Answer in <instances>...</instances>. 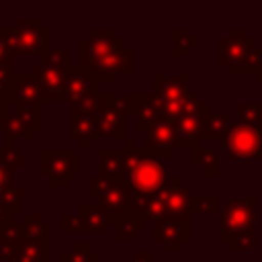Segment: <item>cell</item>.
Segmentation results:
<instances>
[{"instance_id": "cell-1", "label": "cell", "mask_w": 262, "mask_h": 262, "mask_svg": "<svg viewBox=\"0 0 262 262\" xmlns=\"http://www.w3.org/2000/svg\"><path fill=\"white\" fill-rule=\"evenodd\" d=\"M129 215L143 225L166 219H190L194 215V194L178 174L170 172L168 184L162 190L129 203Z\"/></svg>"}, {"instance_id": "cell-2", "label": "cell", "mask_w": 262, "mask_h": 262, "mask_svg": "<svg viewBox=\"0 0 262 262\" xmlns=\"http://www.w3.org/2000/svg\"><path fill=\"white\" fill-rule=\"evenodd\" d=\"M170 170L162 160L143 154L141 149H125L123 151V178L121 186L125 188L129 203L154 194L168 184Z\"/></svg>"}, {"instance_id": "cell-3", "label": "cell", "mask_w": 262, "mask_h": 262, "mask_svg": "<svg viewBox=\"0 0 262 262\" xmlns=\"http://www.w3.org/2000/svg\"><path fill=\"white\" fill-rule=\"evenodd\" d=\"M219 63L227 68L229 74H258L262 70V45L248 33L246 27H229L217 41Z\"/></svg>"}, {"instance_id": "cell-4", "label": "cell", "mask_w": 262, "mask_h": 262, "mask_svg": "<svg viewBox=\"0 0 262 262\" xmlns=\"http://www.w3.org/2000/svg\"><path fill=\"white\" fill-rule=\"evenodd\" d=\"M258 196L246 194V196H231L227 199L219 209V242L227 244L233 237L256 233V215Z\"/></svg>"}, {"instance_id": "cell-5", "label": "cell", "mask_w": 262, "mask_h": 262, "mask_svg": "<svg viewBox=\"0 0 262 262\" xmlns=\"http://www.w3.org/2000/svg\"><path fill=\"white\" fill-rule=\"evenodd\" d=\"M80 66L92 76L96 84H115L121 74H135V47L123 41L98 57L82 59Z\"/></svg>"}, {"instance_id": "cell-6", "label": "cell", "mask_w": 262, "mask_h": 262, "mask_svg": "<svg viewBox=\"0 0 262 262\" xmlns=\"http://www.w3.org/2000/svg\"><path fill=\"white\" fill-rule=\"evenodd\" d=\"M8 43L14 55L43 57L51 49V29L41 18H14L8 27Z\"/></svg>"}, {"instance_id": "cell-7", "label": "cell", "mask_w": 262, "mask_h": 262, "mask_svg": "<svg viewBox=\"0 0 262 262\" xmlns=\"http://www.w3.org/2000/svg\"><path fill=\"white\" fill-rule=\"evenodd\" d=\"M96 121V133L98 137H113L119 141H125V127H127V104L125 98L111 92H98L96 106L92 111Z\"/></svg>"}, {"instance_id": "cell-8", "label": "cell", "mask_w": 262, "mask_h": 262, "mask_svg": "<svg viewBox=\"0 0 262 262\" xmlns=\"http://www.w3.org/2000/svg\"><path fill=\"white\" fill-rule=\"evenodd\" d=\"M80 151L78 149H49L41 151V176L51 186H70L80 174Z\"/></svg>"}, {"instance_id": "cell-9", "label": "cell", "mask_w": 262, "mask_h": 262, "mask_svg": "<svg viewBox=\"0 0 262 262\" xmlns=\"http://www.w3.org/2000/svg\"><path fill=\"white\" fill-rule=\"evenodd\" d=\"M88 192L98 199L96 205H100L104 209L111 223H117L121 217H125L129 213V196H127L125 188L121 186V182H115L100 174H94L88 178Z\"/></svg>"}, {"instance_id": "cell-10", "label": "cell", "mask_w": 262, "mask_h": 262, "mask_svg": "<svg viewBox=\"0 0 262 262\" xmlns=\"http://www.w3.org/2000/svg\"><path fill=\"white\" fill-rule=\"evenodd\" d=\"M221 145L235 160H262V131L250 125L231 123Z\"/></svg>"}, {"instance_id": "cell-11", "label": "cell", "mask_w": 262, "mask_h": 262, "mask_svg": "<svg viewBox=\"0 0 262 262\" xmlns=\"http://www.w3.org/2000/svg\"><path fill=\"white\" fill-rule=\"evenodd\" d=\"M174 149H176V133L172 121L164 119L143 129V147H141L143 154L158 160H168L174 156Z\"/></svg>"}, {"instance_id": "cell-12", "label": "cell", "mask_w": 262, "mask_h": 262, "mask_svg": "<svg viewBox=\"0 0 262 262\" xmlns=\"http://www.w3.org/2000/svg\"><path fill=\"white\" fill-rule=\"evenodd\" d=\"M127 113L135 117V129L143 131L147 125L164 121V104L154 92H133V94H123Z\"/></svg>"}, {"instance_id": "cell-13", "label": "cell", "mask_w": 262, "mask_h": 262, "mask_svg": "<svg viewBox=\"0 0 262 262\" xmlns=\"http://www.w3.org/2000/svg\"><path fill=\"white\" fill-rule=\"evenodd\" d=\"M41 129V106H27V108H14L0 117V131L6 133V137H20V139H33L35 131Z\"/></svg>"}, {"instance_id": "cell-14", "label": "cell", "mask_w": 262, "mask_h": 262, "mask_svg": "<svg viewBox=\"0 0 262 262\" xmlns=\"http://www.w3.org/2000/svg\"><path fill=\"white\" fill-rule=\"evenodd\" d=\"M192 239L190 219H166L154 223V242L166 252H180Z\"/></svg>"}, {"instance_id": "cell-15", "label": "cell", "mask_w": 262, "mask_h": 262, "mask_svg": "<svg viewBox=\"0 0 262 262\" xmlns=\"http://www.w3.org/2000/svg\"><path fill=\"white\" fill-rule=\"evenodd\" d=\"M70 70V68H68ZM66 68H51V66H33L31 76L37 80L41 92H43V102H61L63 96V86H66Z\"/></svg>"}, {"instance_id": "cell-16", "label": "cell", "mask_w": 262, "mask_h": 262, "mask_svg": "<svg viewBox=\"0 0 262 262\" xmlns=\"http://www.w3.org/2000/svg\"><path fill=\"white\" fill-rule=\"evenodd\" d=\"M96 86H98V84L92 80V76H90L82 66H70L68 76H66V86H63L61 102L72 104L74 100H78V98H82V96L94 94V92H98Z\"/></svg>"}, {"instance_id": "cell-17", "label": "cell", "mask_w": 262, "mask_h": 262, "mask_svg": "<svg viewBox=\"0 0 262 262\" xmlns=\"http://www.w3.org/2000/svg\"><path fill=\"white\" fill-rule=\"evenodd\" d=\"M207 115V113H205ZM205 115H186L174 119V133H176V149H194L201 147L203 141V117Z\"/></svg>"}, {"instance_id": "cell-18", "label": "cell", "mask_w": 262, "mask_h": 262, "mask_svg": "<svg viewBox=\"0 0 262 262\" xmlns=\"http://www.w3.org/2000/svg\"><path fill=\"white\" fill-rule=\"evenodd\" d=\"M190 74H180V76H166V74H154V94L162 100H178L184 94L190 92Z\"/></svg>"}, {"instance_id": "cell-19", "label": "cell", "mask_w": 262, "mask_h": 262, "mask_svg": "<svg viewBox=\"0 0 262 262\" xmlns=\"http://www.w3.org/2000/svg\"><path fill=\"white\" fill-rule=\"evenodd\" d=\"M12 86H14V92H16V108L41 106L43 104V92H41L37 80L31 74H14Z\"/></svg>"}, {"instance_id": "cell-20", "label": "cell", "mask_w": 262, "mask_h": 262, "mask_svg": "<svg viewBox=\"0 0 262 262\" xmlns=\"http://www.w3.org/2000/svg\"><path fill=\"white\" fill-rule=\"evenodd\" d=\"M70 139L76 141L82 149H86L94 139H98L96 121L92 113H70Z\"/></svg>"}, {"instance_id": "cell-21", "label": "cell", "mask_w": 262, "mask_h": 262, "mask_svg": "<svg viewBox=\"0 0 262 262\" xmlns=\"http://www.w3.org/2000/svg\"><path fill=\"white\" fill-rule=\"evenodd\" d=\"M51 256V239H29L23 237L8 262H45Z\"/></svg>"}, {"instance_id": "cell-22", "label": "cell", "mask_w": 262, "mask_h": 262, "mask_svg": "<svg viewBox=\"0 0 262 262\" xmlns=\"http://www.w3.org/2000/svg\"><path fill=\"white\" fill-rule=\"evenodd\" d=\"M76 215L80 219V231L106 233V229L111 225V219L100 205H80Z\"/></svg>"}, {"instance_id": "cell-23", "label": "cell", "mask_w": 262, "mask_h": 262, "mask_svg": "<svg viewBox=\"0 0 262 262\" xmlns=\"http://www.w3.org/2000/svg\"><path fill=\"white\" fill-rule=\"evenodd\" d=\"M190 166L203 178H217L219 176V151L209 147H194L190 149Z\"/></svg>"}, {"instance_id": "cell-24", "label": "cell", "mask_w": 262, "mask_h": 262, "mask_svg": "<svg viewBox=\"0 0 262 262\" xmlns=\"http://www.w3.org/2000/svg\"><path fill=\"white\" fill-rule=\"evenodd\" d=\"M231 117L227 111H209L203 117V139H223L227 129L231 127Z\"/></svg>"}, {"instance_id": "cell-25", "label": "cell", "mask_w": 262, "mask_h": 262, "mask_svg": "<svg viewBox=\"0 0 262 262\" xmlns=\"http://www.w3.org/2000/svg\"><path fill=\"white\" fill-rule=\"evenodd\" d=\"M123 151L125 149H98V172L115 182L123 178Z\"/></svg>"}, {"instance_id": "cell-26", "label": "cell", "mask_w": 262, "mask_h": 262, "mask_svg": "<svg viewBox=\"0 0 262 262\" xmlns=\"http://www.w3.org/2000/svg\"><path fill=\"white\" fill-rule=\"evenodd\" d=\"M20 242H23V231L20 225L16 223V217H12L6 225L0 227V258L8 262Z\"/></svg>"}, {"instance_id": "cell-27", "label": "cell", "mask_w": 262, "mask_h": 262, "mask_svg": "<svg viewBox=\"0 0 262 262\" xmlns=\"http://www.w3.org/2000/svg\"><path fill=\"white\" fill-rule=\"evenodd\" d=\"M172 37H174V49H172V53L176 57L190 55L192 49H196L201 45V39L188 27H174L172 29Z\"/></svg>"}, {"instance_id": "cell-28", "label": "cell", "mask_w": 262, "mask_h": 262, "mask_svg": "<svg viewBox=\"0 0 262 262\" xmlns=\"http://www.w3.org/2000/svg\"><path fill=\"white\" fill-rule=\"evenodd\" d=\"M23 237L29 239H51V227L41 219V215H23L20 219Z\"/></svg>"}, {"instance_id": "cell-29", "label": "cell", "mask_w": 262, "mask_h": 262, "mask_svg": "<svg viewBox=\"0 0 262 262\" xmlns=\"http://www.w3.org/2000/svg\"><path fill=\"white\" fill-rule=\"evenodd\" d=\"M145 229V225L141 223V221H137L133 215H125V217H121L117 223H115V233H117V242H121V244H131V242H135V237H137V233H141Z\"/></svg>"}, {"instance_id": "cell-30", "label": "cell", "mask_w": 262, "mask_h": 262, "mask_svg": "<svg viewBox=\"0 0 262 262\" xmlns=\"http://www.w3.org/2000/svg\"><path fill=\"white\" fill-rule=\"evenodd\" d=\"M59 262H98V256L86 242H72L68 250L59 252Z\"/></svg>"}, {"instance_id": "cell-31", "label": "cell", "mask_w": 262, "mask_h": 262, "mask_svg": "<svg viewBox=\"0 0 262 262\" xmlns=\"http://www.w3.org/2000/svg\"><path fill=\"white\" fill-rule=\"evenodd\" d=\"M235 111H237V123L262 131V102H237Z\"/></svg>"}, {"instance_id": "cell-32", "label": "cell", "mask_w": 262, "mask_h": 262, "mask_svg": "<svg viewBox=\"0 0 262 262\" xmlns=\"http://www.w3.org/2000/svg\"><path fill=\"white\" fill-rule=\"evenodd\" d=\"M2 205H4V209L12 217L20 215L23 213V205H25V190H23V186L14 182L12 186L4 188L2 190Z\"/></svg>"}, {"instance_id": "cell-33", "label": "cell", "mask_w": 262, "mask_h": 262, "mask_svg": "<svg viewBox=\"0 0 262 262\" xmlns=\"http://www.w3.org/2000/svg\"><path fill=\"white\" fill-rule=\"evenodd\" d=\"M70 57L72 51L68 45H59V47H51L43 57H41V66H51V68H70Z\"/></svg>"}, {"instance_id": "cell-34", "label": "cell", "mask_w": 262, "mask_h": 262, "mask_svg": "<svg viewBox=\"0 0 262 262\" xmlns=\"http://www.w3.org/2000/svg\"><path fill=\"white\" fill-rule=\"evenodd\" d=\"M221 201L217 194H194V215H219Z\"/></svg>"}, {"instance_id": "cell-35", "label": "cell", "mask_w": 262, "mask_h": 262, "mask_svg": "<svg viewBox=\"0 0 262 262\" xmlns=\"http://www.w3.org/2000/svg\"><path fill=\"white\" fill-rule=\"evenodd\" d=\"M0 156H2V160L8 164L10 170H16V168H23V166H25L23 151L12 145V137H6V147L0 151Z\"/></svg>"}, {"instance_id": "cell-36", "label": "cell", "mask_w": 262, "mask_h": 262, "mask_svg": "<svg viewBox=\"0 0 262 262\" xmlns=\"http://www.w3.org/2000/svg\"><path fill=\"white\" fill-rule=\"evenodd\" d=\"M256 244H258L256 233H248V235H239V237L229 239L225 246H227L229 252H250V250L256 248Z\"/></svg>"}, {"instance_id": "cell-37", "label": "cell", "mask_w": 262, "mask_h": 262, "mask_svg": "<svg viewBox=\"0 0 262 262\" xmlns=\"http://www.w3.org/2000/svg\"><path fill=\"white\" fill-rule=\"evenodd\" d=\"M16 108V92H14V86H6V88H0V117L14 111Z\"/></svg>"}, {"instance_id": "cell-38", "label": "cell", "mask_w": 262, "mask_h": 262, "mask_svg": "<svg viewBox=\"0 0 262 262\" xmlns=\"http://www.w3.org/2000/svg\"><path fill=\"white\" fill-rule=\"evenodd\" d=\"M0 63H14V53L8 43V27H0Z\"/></svg>"}, {"instance_id": "cell-39", "label": "cell", "mask_w": 262, "mask_h": 262, "mask_svg": "<svg viewBox=\"0 0 262 262\" xmlns=\"http://www.w3.org/2000/svg\"><path fill=\"white\" fill-rule=\"evenodd\" d=\"M96 96H98V92L74 100V102L70 104V113H92L94 106H96Z\"/></svg>"}, {"instance_id": "cell-40", "label": "cell", "mask_w": 262, "mask_h": 262, "mask_svg": "<svg viewBox=\"0 0 262 262\" xmlns=\"http://www.w3.org/2000/svg\"><path fill=\"white\" fill-rule=\"evenodd\" d=\"M59 229L63 233H72V231H80V219L76 213H63L59 217Z\"/></svg>"}, {"instance_id": "cell-41", "label": "cell", "mask_w": 262, "mask_h": 262, "mask_svg": "<svg viewBox=\"0 0 262 262\" xmlns=\"http://www.w3.org/2000/svg\"><path fill=\"white\" fill-rule=\"evenodd\" d=\"M14 184V170H10L8 168V164L2 160V156H0V190H4V188H8V186H12Z\"/></svg>"}, {"instance_id": "cell-42", "label": "cell", "mask_w": 262, "mask_h": 262, "mask_svg": "<svg viewBox=\"0 0 262 262\" xmlns=\"http://www.w3.org/2000/svg\"><path fill=\"white\" fill-rule=\"evenodd\" d=\"M154 258H156V254L151 250H137L133 254L131 262H154Z\"/></svg>"}, {"instance_id": "cell-43", "label": "cell", "mask_w": 262, "mask_h": 262, "mask_svg": "<svg viewBox=\"0 0 262 262\" xmlns=\"http://www.w3.org/2000/svg\"><path fill=\"white\" fill-rule=\"evenodd\" d=\"M10 219H12V215H10V213L4 209V205L0 203V227H2V225H6Z\"/></svg>"}, {"instance_id": "cell-44", "label": "cell", "mask_w": 262, "mask_h": 262, "mask_svg": "<svg viewBox=\"0 0 262 262\" xmlns=\"http://www.w3.org/2000/svg\"><path fill=\"white\" fill-rule=\"evenodd\" d=\"M256 80H258V82H260V84H262V70H260V72H258V74H256Z\"/></svg>"}, {"instance_id": "cell-45", "label": "cell", "mask_w": 262, "mask_h": 262, "mask_svg": "<svg viewBox=\"0 0 262 262\" xmlns=\"http://www.w3.org/2000/svg\"><path fill=\"white\" fill-rule=\"evenodd\" d=\"M108 262H127V260H108Z\"/></svg>"}, {"instance_id": "cell-46", "label": "cell", "mask_w": 262, "mask_h": 262, "mask_svg": "<svg viewBox=\"0 0 262 262\" xmlns=\"http://www.w3.org/2000/svg\"><path fill=\"white\" fill-rule=\"evenodd\" d=\"M0 262H4V260H2V258H0Z\"/></svg>"}]
</instances>
